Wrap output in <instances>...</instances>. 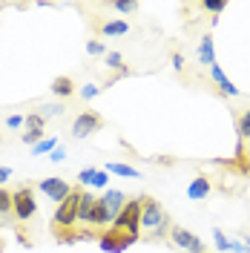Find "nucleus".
Returning a JSON list of instances; mask_svg holds the SVG:
<instances>
[{
    "instance_id": "1",
    "label": "nucleus",
    "mask_w": 250,
    "mask_h": 253,
    "mask_svg": "<svg viewBox=\"0 0 250 253\" xmlns=\"http://www.w3.org/2000/svg\"><path fill=\"white\" fill-rule=\"evenodd\" d=\"M141 227L150 233V239H161L170 233V219H167V213H164V207L158 205L156 199H150V196H141Z\"/></svg>"
},
{
    "instance_id": "2",
    "label": "nucleus",
    "mask_w": 250,
    "mask_h": 253,
    "mask_svg": "<svg viewBox=\"0 0 250 253\" xmlns=\"http://www.w3.org/2000/svg\"><path fill=\"white\" fill-rule=\"evenodd\" d=\"M141 199H129L124 205V210L112 219V230H121V233H129L132 239H141L138 236V227H141Z\"/></svg>"
},
{
    "instance_id": "3",
    "label": "nucleus",
    "mask_w": 250,
    "mask_h": 253,
    "mask_svg": "<svg viewBox=\"0 0 250 253\" xmlns=\"http://www.w3.org/2000/svg\"><path fill=\"white\" fill-rule=\"evenodd\" d=\"M81 196H83V190L72 187V193L66 196V202H61V205H58V210H55V216H52V224H55V227H72V224L78 221Z\"/></svg>"
},
{
    "instance_id": "4",
    "label": "nucleus",
    "mask_w": 250,
    "mask_h": 253,
    "mask_svg": "<svg viewBox=\"0 0 250 253\" xmlns=\"http://www.w3.org/2000/svg\"><path fill=\"white\" fill-rule=\"evenodd\" d=\"M12 213L17 221H29L38 213V202H35V190L32 187H17L12 193Z\"/></svg>"
},
{
    "instance_id": "5",
    "label": "nucleus",
    "mask_w": 250,
    "mask_h": 253,
    "mask_svg": "<svg viewBox=\"0 0 250 253\" xmlns=\"http://www.w3.org/2000/svg\"><path fill=\"white\" fill-rule=\"evenodd\" d=\"M170 239L175 248H181L184 253H204V242L196 233H190L187 227H170Z\"/></svg>"
},
{
    "instance_id": "6",
    "label": "nucleus",
    "mask_w": 250,
    "mask_h": 253,
    "mask_svg": "<svg viewBox=\"0 0 250 253\" xmlns=\"http://www.w3.org/2000/svg\"><path fill=\"white\" fill-rule=\"evenodd\" d=\"M38 190H41L46 199H52L55 205L66 202V196L72 193V187L66 184V178H61V175H52V178H43V181H38Z\"/></svg>"
},
{
    "instance_id": "7",
    "label": "nucleus",
    "mask_w": 250,
    "mask_h": 253,
    "mask_svg": "<svg viewBox=\"0 0 250 253\" xmlns=\"http://www.w3.org/2000/svg\"><path fill=\"white\" fill-rule=\"evenodd\" d=\"M101 126H104V118H101L98 112H78V118H75V124H72V135H75V138H89V135H95Z\"/></svg>"
},
{
    "instance_id": "8",
    "label": "nucleus",
    "mask_w": 250,
    "mask_h": 253,
    "mask_svg": "<svg viewBox=\"0 0 250 253\" xmlns=\"http://www.w3.org/2000/svg\"><path fill=\"white\" fill-rule=\"evenodd\" d=\"M132 242H138V239H132L129 233H121V230H110L107 236H101V251L121 253V251H126Z\"/></svg>"
},
{
    "instance_id": "9",
    "label": "nucleus",
    "mask_w": 250,
    "mask_h": 253,
    "mask_svg": "<svg viewBox=\"0 0 250 253\" xmlns=\"http://www.w3.org/2000/svg\"><path fill=\"white\" fill-rule=\"evenodd\" d=\"M207 196H210V181H207L204 175H196V178L187 184V199L190 202H202V199H207Z\"/></svg>"
},
{
    "instance_id": "10",
    "label": "nucleus",
    "mask_w": 250,
    "mask_h": 253,
    "mask_svg": "<svg viewBox=\"0 0 250 253\" xmlns=\"http://www.w3.org/2000/svg\"><path fill=\"white\" fill-rule=\"evenodd\" d=\"M112 216L110 207L104 205V199H95V207H92V219H89V227H104V224H112Z\"/></svg>"
},
{
    "instance_id": "11",
    "label": "nucleus",
    "mask_w": 250,
    "mask_h": 253,
    "mask_svg": "<svg viewBox=\"0 0 250 253\" xmlns=\"http://www.w3.org/2000/svg\"><path fill=\"white\" fill-rule=\"evenodd\" d=\"M126 202H129V199H126V196L121 193V190H107V193H104V205L110 207V213H112V216H118V213L124 210Z\"/></svg>"
},
{
    "instance_id": "12",
    "label": "nucleus",
    "mask_w": 250,
    "mask_h": 253,
    "mask_svg": "<svg viewBox=\"0 0 250 253\" xmlns=\"http://www.w3.org/2000/svg\"><path fill=\"white\" fill-rule=\"evenodd\" d=\"M92 207H95V196L83 190V196H81V207H78V221L81 224H89V219H92Z\"/></svg>"
},
{
    "instance_id": "13",
    "label": "nucleus",
    "mask_w": 250,
    "mask_h": 253,
    "mask_svg": "<svg viewBox=\"0 0 250 253\" xmlns=\"http://www.w3.org/2000/svg\"><path fill=\"white\" fill-rule=\"evenodd\" d=\"M199 58H202V63H207V66H213L216 63V52H213V35L207 32L202 38V43H199Z\"/></svg>"
},
{
    "instance_id": "14",
    "label": "nucleus",
    "mask_w": 250,
    "mask_h": 253,
    "mask_svg": "<svg viewBox=\"0 0 250 253\" xmlns=\"http://www.w3.org/2000/svg\"><path fill=\"white\" fill-rule=\"evenodd\" d=\"M52 95H58V98H69V95L75 92V84H72V78H66V75H61V78L52 81Z\"/></svg>"
},
{
    "instance_id": "15",
    "label": "nucleus",
    "mask_w": 250,
    "mask_h": 253,
    "mask_svg": "<svg viewBox=\"0 0 250 253\" xmlns=\"http://www.w3.org/2000/svg\"><path fill=\"white\" fill-rule=\"evenodd\" d=\"M58 147H61L58 138H55V135H49V138H43V141H38L35 147H32V156H52Z\"/></svg>"
},
{
    "instance_id": "16",
    "label": "nucleus",
    "mask_w": 250,
    "mask_h": 253,
    "mask_svg": "<svg viewBox=\"0 0 250 253\" xmlns=\"http://www.w3.org/2000/svg\"><path fill=\"white\" fill-rule=\"evenodd\" d=\"M104 170H107V173H115V175H124V178H141V173L135 170V167H126V164H121V161H110Z\"/></svg>"
},
{
    "instance_id": "17",
    "label": "nucleus",
    "mask_w": 250,
    "mask_h": 253,
    "mask_svg": "<svg viewBox=\"0 0 250 253\" xmlns=\"http://www.w3.org/2000/svg\"><path fill=\"white\" fill-rule=\"evenodd\" d=\"M101 32L104 35H126L129 32V23L126 20H104L101 23Z\"/></svg>"
},
{
    "instance_id": "18",
    "label": "nucleus",
    "mask_w": 250,
    "mask_h": 253,
    "mask_svg": "<svg viewBox=\"0 0 250 253\" xmlns=\"http://www.w3.org/2000/svg\"><path fill=\"white\" fill-rule=\"evenodd\" d=\"M213 242H216V251L219 253H233V239H227L224 236V230H219V227H216V230H213Z\"/></svg>"
},
{
    "instance_id": "19",
    "label": "nucleus",
    "mask_w": 250,
    "mask_h": 253,
    "mask_svg": "<svg viewBox=\"0 0 250 253\" xmlns=\"http://www.w3.org/2000/svg\"><path fill=\"white\" fill-rule=\"evenodd\" d=\"M112 9H115V12H121V15H132V12H138V9H141V3H138V0H115V3H112Z\"/></svg>"
},
{
    "instance_id": "20",
    "label": "nucleus",
    "mask_w": 250,
    "mask_h": 253,
    "mask_svg": "<svg viewBox=\"0 0 250 253\" xmlns=\"http://www.w3.org/2000/svg\"><path fill=\"white\" fill-rule=\"evenodd\" d=\"M236 132H239V138L245 141V138H250V110L242 112V118L236 121Z\"/></svg>"
},
{
    "instance_id": "21",
    "label": "nucleus",
    "mask_w": 250,
    "mask_h": 253,
    "mask_svg": "<svg viewBox=\"0 0 250 253\" xmlns=\"http://www.w3.org/2000/svg\"><path fill=\"white\" fill-rule=\"evenodd\" d=\"M43 126H46V118L41 112H29L26 115V129H41L43 132Z\"/></svg>"
},
{
    "instance_id": "22",
    "label": "nucleus",
    "mask_w": 250,
    "mask_h": 253,
    "mask_svg": "<svg viewBox=\"0 0 250 253\" xmlns=\"http://www.w3.org/2000/svg\"><path fill=\"white\" fill-rule=\"evenodd\" d=\"M107 66L110 69H118L121 75H126V66H124V58L118 55V52H107Z\"/></svg>"
},
{
    "instance_id": "23",
    "label": "nucleus",
    "mask_w": 250,
    "mask_h": 253,
    "mask_svg": "<svg viewBox=\"0 0 250 253\" xmlns=\"http://www.w3.org/2000/svg\"><path fill=\"white\" fill-rule=\"evenodd\" d=\"M6 213H12V193L0 187V216H6Z\"/></svg>"
},
{
    "instance_id": "24",
    "label": "nucleus",
    "mask_w": 250,
    "mask_h": 253,
    "mask_svg": "<svg viewBox=\"0 0 250 253\" xmlns=\"http://www.w3.org/2000/svg\"><path fill=\"white\" fill-rule=\"evenodd\" d=\"M38 112H41L43 118H52V115H61V112H66V107H63V104H43Z\"/></svg>"
},
{
    "instance_id": "25",
    "label": "nucleus",
    "mask_w": 250,
    "mask_h": 253,
    "mask_svg": "<svg viewBox=\"0 0 250 253\" xmlns=\"http://www.w3.org/2000/svg\"><path fill=\"white\" fill-rule=\"evenodd\" d=\"M204 9H207V12H213V15H219V12L227 9V0H204Z\"/></svg>"
},
{
    "instance_id": "26",
    "label": "nucleus",
    "mask_w": 250,
    "mask_h": 253,
    "mask_svg": "<svg viewBox=\"0 0 250 253\" xmlns=\"http://www.w3.org/2000/svg\"><path fill=\"white\" fill-rule=\"evenodd\" d=\"M20 138H23V144L35 147L38 141H43V132H41V129H26V135H20Z\"/></svg>"
},
{
    "instance_id": "27",
    "label": "nucleus",
    "mask_w": 250,
    "mask_h": 253,
    "mask_svg": "<svg viewBox=\"0 0 250 253\" xmlns=\"http://www.w3.org/2000/svg\"><path fill=\"white\" fill-rule=\"evenodd\" d=\"M95 173H98L95 167H83V170L78 173V181H81V184H89V187H92V181H95Z\"/></svg>"
},
{
    "instance_id": "28",
    "label": "nucleus",
    "mask_w": 250,
    "mask_h": 253,
    "mask_svg": "<svg viewBox=\"0 0 250 253\" xmlns=\"http://www.w3.org/2000/svg\"><path fill=\"white\" fill-rule=\"evenodd\" d=\"M86 55H107V46H104V43H101V41H89V43H86Z\"/></svg>"
},
{
    "instance_id": "29",
    "label": "nucleus",
    "mask_w": 250,
    "mask_h": 253,
    "mask_svg": "<svg viewBox=\"0 0 250 253\" xmlns=\"http://www.w3.org/2000/svg\"><path fill=\"white\" fill-rule=\"evenodd\" d=\"M6 126H9V129H20V126H26V115H9V118H6Z\"/></svg>"
},
{
    "instance_id": "30",
    "label": "nucleus",
    "mask_w": 250,
    "mask_h": 253,
    "mask_svg": "<svg viewBox=\"0 0 250 253\" xmlns=\"http://www.w3.org/2000/svg\"><path fill=\"white\" fill-rule=\"evenodd\" d=\"M210 75H213L216 84H224V81H227V75H224V69H221L219 63H213V66H210Z\"/></svg>"
},
{
    "instance_id": "31",
    "label": "nucleus",
    "mask_w": 250,
    "mask_h": 253,
    "mask_svg": "<svg viewBox=\"0 0 250 253\" xmlns=\"http://www.w3.org/2000/svg\"><path fill=\"white\" fill-rule=\"evenodd\" d=\"M98 92H101V89H98L95 84H86V86H81V98H83V101H89V98H95Z\"/></svg>"
},
{
    "instance_id": "32",
    "label": "nucleus",
    "mask_w": 250,
    "mask_h": 253,
    "mask_svg": "<svg viewBox=\"0 0 250 253\" xmlns=\"http://www.w3.org/2000/svg\"><path fill=\"white\" fill-rule=\"evenodd\" d=\"M219 89H221V95H230V98H236V95H239V89H236L233 81H224V84H219Z\"/></svg>"
},
{
    "instance_id": "33",
    "label": "nucleus",
    "mask_w": 250,
    "mask_h": 253,
    "mask_svg": "<svg viewBox=\"0 0 250 253\" xmlns=\"http://www.w3.org/2000/svg\"><path fill=\"white\" fill-rule=\"evenodd\" d=\"M107 178H110V173H107V170H98V173H95V181H92V187H107Z\"/></svg>"
},
{
    "instance_id": "34",
    "label": "nucleus",
    "mask_w": 250,
    "mask_h": 253,
    "mask_svg": "<svg viewBox=\"0 0 250 253\" xmlns=\"http://www.w3.org/2000/svg\"><path fill=\"white\" fill-rule=\"evenodd\" d=\"M63 158H66V150H63V147H58V150H55V153L49 156V161H55V164H61Z\"/></svg>"
},
{
    "instance_id": "35",
    "label": "nucleus",
    "mask_w": 250,
    "mask_h": 253,
    "mask_svg": "<svg viewBox=\"0 0 250 253\" xmlns=\"http://www.w3.org/2000/svg\"><path fill=\"white\" fill-rule=\"evenodd\" d=\"M12 178V170L9 167H0V187H3V181H9Z\"/></svg>"
},
{
    "instance_id": "36",
    "label": "nucleus",
    "mask_w": 250,
    "mask_h": 253,
    "mask_svg": "<svg viewBox=\"0 0 250 253\" xmlns=\"http://www.w3.org/2000/svg\"><path fill=\"white\" fill-rule=\"evenodd\" d=\"M172 66H175V69H181V66H184V58H181V55H178V52H175V55H172Z\"/></svg>"
},
{
    "instance_id": "37",
    "label": "nucleus",
    "mask_w": 250,
    "mask_h": 253,
    "mask_svg": "<svg viewBox=\"0 0 250 253\" xmlns=\"http://www.w3.org/2000/svg\"><path fill=\"white\" fill-rule=\"evenodd\" d=\"M245 245H248V253H250V236H245Z\"/></svg>"
},
{
    "instance_id": "38",
    "label": "nucleus",
    "mask_w": 250,
    "mask_h": 253,
    "mask_svg": "<svg viewBox=\"0 0 250 253\" xmlns=\"http://www.w3.org/2000/svg\"><path fill=\"white\" fill-rule=\"evenodd\" d=\"M248 236H250V233H248Z\"/></svg>"
}]
</instances>
